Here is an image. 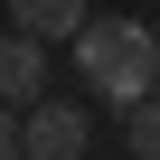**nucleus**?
<instances>
[{
	"instance_id": "nucleus-1",
	"label": "nucleus",
	"mask_w": 160,
	"mask_h": 160,
	"mask_svg": "<svg viewBox=\"0 0 160 160\" xmlns=\"http://www.w3.org/2000/svg\"><path fill=\"white\" fill-rule=\"evenodd\" d=\"M75 85L94 104L160 94V19H85L75 28Z\"/></svg>"
},
{
	"instance_id": "nucleus-2",
	"label": "nucleus",
	"mask_w": 160,
	"mask_h": 160,
	"mask_svg": "<svg viewBox=\"0 0 160 160\" xmlns=\"http://www.w3.org/2000/svg\"><path fill=\"white\" fill-rule=\"evenodd\" d=\"M19 141H28V160H85L94 151V113L38 94V104H19Z\"/></svg>"
},
{
	"instance_id": "nucleus-3",
	"label": "nucleus",
	"mask_w": 160,
	"mask_h": 160,
	"mask_svg": "<svg viewBox=\"0 0 160 160\" xmlns=\"http://www.w3.org/2000/svg\"><path fill=\"white\" fill-rule=\"evenodd\" d=\"M38 94H47V38L10 28L0 38V104H38Z\"/></svg>"
},
{
	"instance_id": "nucleus-4",
	"label": "nucleus",
	"mask_w": 160,
	"mask_h": 160,
	"mask_svg": "<svg viewBox=\"0 0 160 160\" xmlns=\"http://www.w3.org/2000/svg\"><path fill=\"white\" fill-rule=\"evenodd\" d=\"M10 19H19V28H38V38L57 47V38H75V28H85L94 10H85V0H10Z\"/></svg>"
},
{
	"instance_id": "nucleus-5",
	"label": "nucleus",
	"mask_w": 160,
	"mask_h": 160,
	"mask_svg": "<svg viewBox=\"0 0 160 160\" xmlns=\"http://www.w3.org/2000/svg\"><path fill=\"white\" fill-rule=\"evenodd\" d=\"M122 141H132V160H160V94L122 104Z\"/></svg>"
},
{
	"instance_id": "nucleus-6",
	"label": "nucleus",
	"mask_w": 160,
	"mask_h": 160,
	"mask_svg": "<svg viewBox=\"0 0 160 160\" xmlns=\"http://www.w3.org/2000/svg\"><path fill=\"white\" fill-rule=\"evenodd\" d=\"M0 160H28V141H19V104H0Z\"/></svg>"
}]
</instances>
